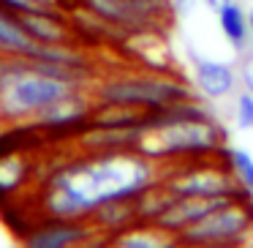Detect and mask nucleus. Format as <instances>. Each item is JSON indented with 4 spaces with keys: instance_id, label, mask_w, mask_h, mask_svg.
<instances>
[{
    "instance_id": "1",
    "label": "nucleus",
    "mask_w": 253,
    "mask_h": 248,
    "mask_svg": "<svg viewBox=\"0 0 253 248\" xmlns=\"http://www.w3.org/2000/svg\"><path fill=\"white\" fill-rule=\"evenodd\" d=\"M171 164L153 161L136 150L82 153L49 175L41 194L46 218H90L98 204L112 199H136L166 177Z\"/></svg>"
},
{
    "instance_id": "2",
    "label": "nucleus",
    "mask_w": 253,
    "mask_h": 248,
    "mask_svg": "<svg viewBox=\"0 0 253 248\" xmlns=\"http://www.w3.org/2000/svg\"><path fill=\"white\" fill-rule=\"evenodd\" d=\"M133 150L164 164L202 155L215 158L226 150V131L215 115H182L174 106H166L150 112Z\"/></svg>"
},
{
    "instance_id": "3",
    "label": "nucleus",
    "mask_w": 253,
    "mask_h": 248,
    "mask_svg": "<svg viewBox=\"0 0 253 248\" xmlns=\"http://www.w3.org/2000/svg\"><path fill=\"white\" fill-rule=\"evenodd\" d=\"M90 93L98 104H123L144 112H158L182 99L199 96L196 88L171 71H144V74H112L95 79Z\"/></svg>"
},
{
    "instance_id": "4",
    "label": "nucleus",
    "mask_w": 253,
    "mask_h": 248,
    "mask_svg": "<svg viewBox=\"0 0 253 248\" xmlns=\"http://www.w3.org/2000/svg\"><path fill=\"white\" fill-rule=\"evenodd\" d=\"M74 90H79L77 85L46 77V74L36 71L33 63H30V68L22 77H17L14 82H8L0 90V123L28 126L41 109H46L49 104H55L57 99L74 93Z\"/></svg>"
},
{
    "instance_id": "5",
    "label": "nucleus",
    "mask_w": 253,
    "mask_h": 248,
    "mask_svg": "<svg viewBox=\"0 0 253 248\" xmlns=\"http://www.w3.org/2000/svg\"><path fill=\"white\" fill-rule=\"evenodd\" d=\"M251 226H253V197L245 194V197H237L229 204L212 210L193 226L182 229L177 235V243H185V246H237L240 237Z\"/></svg>"
},
{
    "instance_id": "6",
    "label": "nucleus",
    "mask_w": 253,
    "mask_h": 248,
    "mask_svg": "<svg viewBox=\"0 0 253 248\" xmlns=\"http://www.w3.org/2000/svg\"><path fill=\"white\" fill-rule=\"evenodd\" d=\"M164 186L174 197H245L229 161H202V164H171Z\"/></svg>"
},
{
    "instance_id": "7",
    "label": "nucleus",
    "mask_w": 253,
    "mask_h": 248,
    "mask_svg": "<svg viewBox=\"0 0 253 248\" xmlns=\"http://www.w3.org/2000/svg\"><path fill=\"white\" fill-rule=\"evenodd\" d=\"M87 11L95 17L106 19L109 25L120 28L123 33H136V30H150L161 22L169 11L155 8L144 0H79Z\"/></svg>"
},
{
    "instance_id": "8",
    "label": "nucleus",
    "mask_w": 253,
    "mask_h": 248,
    "mask_svg": "<svg viewBox=\"0 0 253 248\" xmlns=\"http://www.w3.org/2000/svg\"><path fill=\"white\" fill-rule=\"evenodd\" d=\"M104 237L87 218H44L22 235V243L30 248H71Z\"/></svg>"
},
{
    "instance_id": "9",
    "label": "nucleus",
    "mask_w": 253,
    "mask_h": 248,
    "mask_svg": "<svg viewBox=\"0 0 253 248\" xmlns=\"http://www.w3.org/2000/svg\"><path fill=\"white\" fill-rule=\"evenodd\" d=\"M95 106V99L90 93V88H79L74 93L57 99L55 104H49L46 109H41L33 120L28 123L30 128L36 131H52V134H60V131H74V128H82L87 123L90 112Z\"/></svg>"
},
{
    "instance_id": "10",
    "label": "nucleus",
    "mask_w": 253,
    "mask_h": 248,
    "mask_svg": "<svg viewBox=\"0 0 253 248\" xmlns=\"http://www.w3.org/2000/svg\"><path fill=\"white\" fill-rule=\"evenodd\" d=\"M191 57H193V88H196V93L202 99L220 101L237 90L240 74L229 63L215 60V57H202L193 50H191Z\"/></svg>"
},
{
    "instance_id": "11",
    "label": "nucleus",
    "mask_w": 253,
    "mask_h": 248,
    "mask_svg": "<svg viewBox=\"0 0 253 248\" xmlns=\"http://www.w3.org/2000/svg\"><path fill=\"white\" fill-rule=\"evenodd\" d=\"M237 197H174V202L153 221L161 229L171 232V235H180L182 229L193 226L196 221H202L204 215H210L212 210L229 204Z\"/></svg>"
},
{
    "instance_id": "12",
    "label": "nucleus",
    "mask_w": 253,
    "mask_h": 248,
    "mask_svg": "<svg viewBox=\"0 0 253 248\" xmlns=\"http://www.w3.org/2000/svg\"><path fill=\"white\" fill-rule=\"evenodd\" d=\"M142 126H93L84 123L77 131V148L82 153H115V150H133L139 142Z\"/></svg>"
},
{
    "instance_id": "13",
    "label": "nucleus",
    "mask_w": 253,
    "mask_h": 248,
    "mask_svg": "<svg viewBox=\"0 0 253 248\" xmlns=\"http://www.w3.org/2000/svg\"><path fill=\"white\" fill-rule=\"evenodd\" d=\"M22 22L25 33L36 41V44H68L77 41V30H74L71 19L66 17L63 8H41V11H28L17 14Z\"/></svg>"
},
{
    "instance_id": "14",
    "label": "nucleus",
    "mask_w": 253,
    "mask_h": 248,
    "mask_svg": "<svg viewBox=\"0 0 253 248\" xmlns=\"http://www.w3.org/2000/svg\"><path fill=\"white\" fill-rule=\"evenodd\" d=\"M87 221L104 235V240H109L112 235L128 229L131 224L139 221L136 199H112V202H104L90 213Z\"/></svg>"
},
{
    "instance_id": "15",
    "label": "nucleus",
    "mask_w": 253,
    "mask_h": 248,
    "mask_svg": "<svg viewBox=\"0 0 253 248\" xmlns=\"http://www.w3.org/2000/svg\"><path fill=\"white\" fill-rule=\"evenodd\" d=\"M109 243L126 246V248H161V246H174L177 235L161 229L158 224H153V221H136V224H131L128 229L112 235Z\"/></svg>"
},
{
    "instance_id": "16",
    "label": "nucleus",
    "mask_w": 253,
    "mask_h": 248,
    "mask_svg": "<svg viewBox=\"0 0 253 248\" xmlns=\"http://www.w3.org/2000/svg\"><path fill=\"white\" fill-rule=\"evenodd\" d=\"M218 28L223 33V39L234 47L237 52H242L248 44H251V25H248V11L237 3V0H229L218 14Z\"/></svg>"
},
{
    "instance_id": "17",
    "label": "nucleus",
    "mask_w": 253,
    "mask_h": 248,
    "mask_svg": "<svg viewBox=\"0 0 253 248\" xmlns=\"http://www.w3.org/2000/svg\"><path fill=\"white\" fill-rule=\"evenodd\" d=\"M36 50V41L25 33L22 22L14 11L0 6V52L3 55H22L30 57Z\"/></svg>"
},
{
    "instance_id": "18",
    "label": "nucleus",
    "mask_w": 253,
    "mask_h": 248,
    "mask_svg": "<svg viewBox=\"0 0 253 248\" xmlns=\"http://www.w3.org/2000/svg\"><path fill=\"white\" fill-rule=\"evenodd\" d=\"M150 117V112L136 109V106H123V104H98L95 101L87 123L93 126H139Z\"/></svg>"
},
{
    "instance_id": "19",
    "label": "nucleus",
    "mask_w": 253,
    "mask_h": 248,
    "mask_svg": "<svg viewBox=\"0 0 253 248\" xmlns=\"http://www.w3.org/2000/svg\"><path fill=\"white\" fill-rule=\"evenodd\" d=\"M174 202V194L164 186V180L150 186L147 191H142L136 197V213H139V221H155L161 213H164L169 204Z\"/></svg>"
},
{
    "instance_id": "20",
    "label": "nucleus",
    "mask_w": 253,
    "mask_h": 248,
    "mask_svg": "<svg viewBox=\"0 0 253 248\" xmlns=\"http://www.w3.org/2000/svg\"><path fill=\"white\" fill-rule=\"evenodd\" d=\"M223 158L229 161V166H231V172H234L237 183L242 186V191L253 197V155L242 148H229V145H226Z\"/></svg>"
},
{
    "instance_id": "21",
    "label": "nucleus",
    "mask_w": 253,
    "mask_h": 248,
    "mask_svg": "<svg viewBox=\"0 0 253 248\" xmlns=\"http://www.w3.org/2000/svg\"><path fill=\"white\" fill-rule=\"evenodd\" d=\"M237 126L253 131V93L251 90H242L237 93Z\"/></svg>"
},
{
    "instance_id": "22",
    "label": "nucleus",
    "mask_w": 253,
    "mask_h": 248,
    "mask_svg": "<svg viewBox=\"0 0 253 248\" xmlns=\"http://www.w3.org/2000/svg\"><path fill=\"white\" fill-rule=\"evenodd\" d=\"M0 6L8 8L14 14H28V11H41V8H49V6H41L39 0H0Z\"/></svg>"
},
{
    "instance_id": "23",
    "label": "nucleus",
    "mask_w": 253,
    "mask_h": 248,
    "mask_svg": "<svg viewBox=\"0 0 253 248\" xmlns=\"http://www.w3.org/2000/svg\"><path fill=\"white\" fill-rule=\"evenodd\" d=\"M240 82H242V88L245 90H251L253 93V55H245L242 57V63H240Z\"/></svg>"
},
{
    "instance_id": "24",
    "label": "nucleus",
    "mask_w": 253,
    "mask_h": 248,
    "mask_svg": "<svg viewBox=\"0 0 253 248\" xmlns=\"http://www.w3.org/2000/svg\"><path fill=\"white\" fill-rule=\"evenodd\" d=\"M199 3H202V0H171V11H174L177 17H191Z\"/></svg>"
},
{
    "instance_id": "25",
    "label": "nucleus",
    "mask_w": 253,
    "mask_h": 248,
    "mask_svg": "<svg viewBox=\"0 0 253 248\" xmlns=\"http://www.w3.org/2000/svg\"><path fill=\"white\" fill-rule=\"evenodd\" d=\"M202 3H204V6H207L210 11H212V14H218L220 8H223L226 3H229V0H202Z\"/></svg>"
},
{
    "instance_id": "26",
    "label": "nucleus",
    "mask_w": 253,
    "mask_h": 248,
    "mask_svg": "<svg viewBox=\"0 0 253 248\" xmlns=\"http://www.w3.org/2000/svg\"><path fill=\"white\" fill-rule=\"evenodd\" d=\"M41 6H49V8H60V0H39Z\"/></svg>"
},
{
    "instance_id": "27",
    "label": "nucleus",
    "mask_w": 253,
    "mask_h": 248,
    "mask_svg": "<svg viewBox=\"0 0 253 248\" xmlns=\"http://www.w3.org/2000/svg\"><path fill=\"white\" fill-rule=\"evenodd\" d=\"M245 11H248V25L253 28V6H251V8H245Z\"/></svg>"
},
{
    "instance_id": "28",
    "label": "nucleus",
    "mask_w": 253,
    "mask_h": 248,
    "mask_svg": "<svg viewBox=\"0 0 253 248\" xmlns=\"http://www.w3.org/2000/svg\"><path fill=\"white\" fill-rule=\"evenodd\" d=\"M251 47H253V28H251Z\"/></svg>"
}]
</instances>
